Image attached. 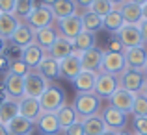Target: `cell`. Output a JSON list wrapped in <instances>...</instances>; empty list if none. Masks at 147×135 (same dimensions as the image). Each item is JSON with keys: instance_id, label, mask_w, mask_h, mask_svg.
Masks as SVG:
<instances>
[{"instance_id": "6da1fadb", "label": "cell", "mask_w": 147, "mask_h": 135, "mask_svg": "<svg viewBox=\"0 0 147 135\" xmlns=\"http://www.w3.org/2000/svg\"><path fill=\"white\" fill-rule=\"evenodd\" d=\"M73 107H75L78 118L84 120V118H90V117H93V115H99L100 98L97 94H93V92H76Z\"/></svg>"}, {"instance_id": "7a4b0ae2", "label": "cell", "mask_w": 147, "mask_h": 135, "mask_svg": "<svg viewBox=\"0 0 147 135\" xmlns=\"http://www.w3.org/2000/svg\"><path fill=\"white\" fill-rule=\"evenodd\" d=\"M65 92L61 87L58 85H49L47 91L39 96V106H41V113H56L58 109L65 106Z\"/></svg>"}, {"instance_id": "3957f363", "label": "cell", "mask_w": 147, "mask_h": 135, "mask_svg": "<svg viewBox=\"0 0 147 135\" xmlns=\"http://www.w3.org/2000/svg\"><path fill=\"white\" fill-rule=\"evenodd\" d=\"M56 21L52 15V9L50 6H34L32 13L26 17V24L34 30H41V28H47V26H52V22Z\"/></svg>"}, {"instance_id": "277c9868", "label": "cell", "mask_w": 147, "mask_h": 135, "mask_svg": "<svg viewBox=\"0 0 147 135\" xmlns=\"http://www.w3.org/2000/svg\"><path fill=\"white\" fill-rule=\"evenodd\" d=\"M119 87V78L114 74H106V72H99L97 80H95V87H93V94H97L100 100L110 98L115 92V89Z\"/></svg>"}, {"instance_id": "5b68a950", "label": "cell", "mask_w": 147, "mask_h": 135, "mask_svg": "<svg viewBox=\"0 0 147 135\" xmlns=\"http://www.w3.org/2000/svg\"><path fill=\"white\" fill-rule=\"evenodd\" d=\"M50 85L49 80L43 78L41 74H37L36 70H30L28 74L24 76V96H30V98H37L47 91V87Z\"/></svg>"}, {"instance_id": "8992f818", "label": "cell", "mask_w": 147, "mask_h": 135, "mask_svg": "<svg viewBox=\"0 0 147 135\" xmlns=\"http://www.w3.org/2000/svg\"><path fill=\"white\" fill-rule=\"evenodd\" d=\"M125 70H127L125 56H123V54H119V52H108V50H104L100 72H106V74H114V76H121Z\"/></svg>"}, {"instance_id": "52a82bcc", "label": "cell", "mask_w": 147, "mask_h": 135, "mask_svg": "<svg viewBox=\"0 0 147 135\" xmlns=\"http://www.w3.org/2000/svg\"><path fill=\"white\" fill-rule=\"evenodd\" d=\"M82 32H84L82 19H80V15H76V13L58 21V33H60L61 37H65V39H69V41H73Z\"/></svg>"}, {"instance_id": "ba28073f", "label": "cell", "mask_w": 147, "mask_h": 135, "mask_svg": "<svg viewBox=\"0 0 147 135\" xmlns=\"http://www.w3.org/2000/svg\"><path fill=\"white\" fill-rule=\"evenodd\" d=\"M119 78V87H123V89H127L129 92H134V94H138V92H142V87H144L145 83V74L142 70H132V68H127L125 72H123L121 76H117Z\"/></svg>"}, {"instance_id": "9c48e42d", "label": "cell", "mask_w": 147, "mask_h": 135, "mask_svg": "<svg viewBox=\"0 0 147 135\" xmlns=\"http://www.w3.org/2000/svg\"><path fill=\"white\" fill-rule=\"evenodd\" d=\"M115 37L119 39L125 48H134V46H142V33H140V26L138 24H123L121 30L115 33Z\"/></svg>"}, {"instance_id": "30bf717a", "label": "cell", "mask_w": 147, "mask_h": 135, "mask_svg": "<svg viewBox=\"0 0 147 135\" xmlns=\"http://www.w3.org/2000/svg\"><path fill=\"white\" fill-rule=\"evenodd\" d=\"M123 56H125V61H127V68L144 72V68L147 65V48L144 45L134 46V48H125Z\"/></svg>"}, {"instance_id": "8fae6325", "label": "cell", "mask_w": 147, "mask_h": 135, "mask_svg": "<svg viewBox=\"0 0 147 135\" xmlns=\"http://www.w3.org/2000/svg\"><path fill=\"white\" fill-rule=\"evenodd\" d=\"M100 117H102V120H104V124H106L108 130H114V132H123V130H125V126H127V115L123 113V111L112 107V106H106V107H104V111H102V115H100Z\"/></svg>"}, {"instance_id": "7c38bea8", "label": "cell", "mask_w": 147, "mask_h": 135, "mask_svg": "<svg viewBox=\"0 0 147 135\" xmlns=\"http://www.w3.org/2000/svg\"><path fill=\"white\" fill-rule=\"evenodd\" d=\"M134 98H136V94H134V92H129L127 89H123V87H117L115 92L108 100H110V106L112 107H115V109L123 111L125 115H129L130 111H132Z\"/></svg>"}, {"instance_id": "4fadbf2b", "label": "cell", "mask_w": 147, "mask_h": 135, "mask_svg": "<svg viewBox=\"0 0 147 135\" xmlns=\"http://www.w3.org/2000/svg\"><path fill=\"white\" fill-rule=\"evenodd\" d=\"M102 54L104 50L100 48H90L86 52L80 54V65H82V70H90V72H100V67H102Z\"/></svg>"}, {"instance_id": "5bb4252c", "label": "cell", "mask_w": 147, "mask_h": 135, "mask_svg": "<svg viewBox=\"0 0 147 135\" xmlns=\"http://www.w3.org/2000/svg\"><path fill=\"white\" fill-rule=\"evenodd\" d=\"M4 91H6L7 98L21 100L22 96H24V78L7 72V74L4 76Z\"/></svg>"}, {"instance_id": "9a60e30c", "label": "cell", "mask_w": 147, "mask_h": 135, "mask_svg": "<svg viewBox=\"0 0 147 135\" xmlns=\"http://www.w3.org/2000/svg\"><path fill=\"white\" fill-rule=\"evenodd\" d=\"M80 72H82L80 54L73 52L69 57H65V59L60 61V76H63V78H67V80H71V82H73Z\"/></svg>"}, {"instance_id": "2e32d148", "label": "cell", "mask_w": 147, "mask_h": 135, "mask_svg": "<svg viewBox=\"0 0 147 135\" xmlns=\"http://www.w3.org/2000/svg\"><path fill=\"white\" fill-rule=\"evenodd\" d=\"M36 128L39 130L41 135H58V133H61L56 113H41L36 120Z\"/></svg>"}, {"instance_id": "e0dca14e", "label": "cell", "mask_w": 147, "mask_h": 135, "mask_svg": "<svg viewBox=\"0 0 147 135\" xmlns=\"http://www.w3.org/2000/svg\"><path fill=\"white\" fill-rule=\"evenodd\" d=\"M19 115L28 120H32L36 124L37 117L41 115V106H39V100L37 98H30V96H22L19 100Z\"/></svg>"}, {"instance_id": "ac0fdd59", "label": "cell", "mask_w": 147, "mask_h": 135, "mask_svg": "<svg viewBox=\"0 0 147 135\" xmlns=\"http://www.w3.org/2000/svg\"><path fill=\"white\" fill-rule=\"evenodd\" d=\"M119 13H121L125 24H140L144 21V15H142V6L130 2V0H125L121 6L117 7Z\"/></svg>"}, {"instance_id": "d6986e66", "label": "cell", "mask_w": 147, "mask_h": 135, "mask_svg": "<svg viewBox=\"0 0 147 135\" xmlns=\"http://www.w3.org/2000/svg\"><path fill=\"white\" fill-rule=\"evenodd\" d=\"M45 54H47V52H45L41 46H37L36 43H32V45L24 46V48H21V59L24 61L32 70H36V67L41 63V59L45 57Z\"/></svg>"}, {"instance_id": "ffe728a7", "label": "cell", "mask_w": 147, "mask_h": 135, "mask_svg": "<svg viewBox=\"0 0 147 135\" xmlns=\"http://www.w3.org/2000/svg\"><path fill=\"white\" fill-rule=\"evenodd\" d=\"M36 72L41 74L43 78L50 80H58L60 78V61H56L54 57H50L49 54H45V57L41 59V63L36 67Z\"/></svg>"}, {"instance_id": "44dd1931", "label": "cell", "mask_w": 147, "mask_h": 135, "mask_svg": "<svg viewBox=\"0 0 147 135\" xmlns=\"http://www.w3.org/2000/svg\"><path fill=\"white\" fill-rule=\"evenodd\" d=\"M73 52H75V50H73V41L65 39V37H61V35H58V39L54 41V45L47 50V54L50 57H54L56 61H61V59H65V57H69Z\"/></svg>"}, {"instance_id": "7402d4cb", "label": "cell", "mask_w": 147, "mask_h": 135, "mask_svg": "<svg viewBox=\"0 0 147 135\" xmlns=\"http://www.w3.org/2000/svg\"><path fill=\"white\" fill-rule=\"evenodd\" d=\"M58 28H54V26H47V28H41V30H34V43L37 46H41V48L47 52L50 46L54 45V41L58 39Z\"/></svg>"}, {"instance_id": "603a6c76", "label": "cell", "mask_w": 147, "mask_h": 135, "mask_svg": "<svg viewBox=\"0 0 147 135\" xmlns=\"http://www.w3.org/2000/svg\"><path fill=\"white\" fill-rule=\"evenodd\" d=\"M11 45L13 46H17V48H24V46H28V45H32L34 43V28H30L28 24H19V28L15 30V33L11 35Z\"/></svg>"}, {"instance_id": "cb8c5ba5", "label": "cell", "mask_w": 147, "mask_h": 135, "mask_svg": "<svg viewBox=\"0 0 147 135\" xmlns=\"http://www.w3.org/2000/svg\"><path fill=\"white\" fill-rule=\"evenodd\" d=\"M19 115V100L4 98L0 100V124L7 126Z\"/></svg>"}, {"instance_id": "d4e9b609", "label": "cell", "mask_w": 147, "mask_h": 135, "mask_svg": "<svg viewBox=\"0 0 147 135\" xmlns=\"http://www.w3.org/2000/svg\"><path fill=\"white\" fill-rule=\"evenodd\" d=\"M95 80H97V72L82 70L75 80H73V85H75L76 92H93Z\"/></svg>"}, {"instance_id": "484cf974", "label": "cell", "mask_w": 147, "mask_h": 135, "mask_svg": "<svg viewBox=\"0 0 147 135\" xmlns=\"http://www.w3.org/2000/svg\"><path fill=\"white\" fill-rule=\"evenodd\" d=\"M19 19L11 13H0V37L6 41L11 39V35L15 33V30L19 28Z\"/></svg>"}, {"instance_id": "4316f807", "label": "cell", "mask_w": 147, "mask_h": 135, "mask_svg": "<svg viewBox=\"0 0 147 135\" xmlns=\"http://www.w3.org/2000/svg\"><path fill=\"white\" fill-rule=\"evenodd\" d=\"M34 126L36 124H34L32 120H28V118L17 115V117L7 124V132H9V135H32Z\"/></svg>"}, {"instance_id": "83f0119b", "label": "cell", "mask_w": 147, "mask_h": 135, "mask_svg": "<svg viewBox=\"0 0 147 135\" xmlns=\"http://www.w3.org/2000/svg\"><path fill=\"white\" fill-rule=\"evenodd\" d=\"M50 9H52L54 19L60 21V19H65V17H69V15L76 13V4H75V0H56V2L50 6Z\"/></svg>"}, {"instance_id": "f1b7e54d", "label": "cell", "mask_w": 147, "mask_h": 135, "mask_svg": "<svg viewBox=\"0 0 147 135\" xmlns=\"http://www.w3.org/2000/svg\"><path fill=\"white\" fill-rule=\"evenodd\" d=\"M56 117H58V124H60V130H61V132H65V130H67L71 124H75L76 120H80L78 115H76V111H75V107H73V106H67V104H65L61 109L56 111Z\"/></svg>"}, {"instance_id": "f546056e", "label": "cell", "mask_w": 147, "mask_h": 135, "mask_svg": "<svg viewBox=\"0 0 147 135\" xmlns=\"http://www.w3.org/2000/svg\"><path fill=\"white\" fill-rule=\"evenodd\" d=\"M97 45V39H95V33H90V32H82L73 39V50L76 54H82L90 48H95Z\"/></svg>"}, {"instance_id": "4dcf8cb0", "label": "cell", "mask_w": 147, "mask_h": 135, "mask_svg": "<svg viewBox=\"0 0 147 135\" xmlns=\"http://www.w3.org/2000/svg\"><path fill=\"white\" fill-rule=\"evenodd\" d=\"M80 19H82V28H84V32L97 33L99 30H102V19H100L99 15H95L93 11L86 9L82 15H80Z\"/></svg>"}, {"instance_id": "1f68e13d", "label": "cell", "mask_w": 147, "mask_h": 135, "mask_svg": "<svg viewBox=\"0 0 147 135\" xmlns=\"http://www.w3.org/2000/svg\"><path fill=\"white\" fill-rule=\"evenodd\" d=\"M82 124H84V133L86 135H100L106 130V124H104L100 115H93L90 118H84Z\"/></svg>"}, {"instance_id": "d6a6232c", "label": "cell", "mask_w": 147, "mask_h": 135, "mask_svg": "<svg viewBox=\"0 0 147 135\" xmlns=\"http://www.w3.org/2000/svg\"><path fill=\"white\" fill-rule=\"evenodd\" d=\"M123 24H125V21H123V17H121L117 7H115L114 11H110V13L102 19V28L108 30V32H112V33H117Z\"/></svg>"}, {"instance_id": "836d02e7", "label": "cell", "mask_w": 147, "mask_h": 135, "mask_svg": "<svg viewBox=\"0 0 147 135\" xmlns=\"http://www.w3.org/2000/svg\"><path fill=\"white\" fill-rule=\"evenodd\" d=\"M34 6H36V4H34V0H15L13 15L17 19H24V21H26V17L32 13Z\"/></svg>"}, {"instance_id": "e575fe53", "label": "cell", "mask_w": 147, "mask_h": 135, "mask_svg": "<svg viewBox=\"0 0 147 135\" xmlns=\"http://www.w3.org/2000/svg\"><path fill=\"white\" fill-rule=\"evenodd\" d=\"M115 6L110 2V0H93V4L90 6V11H93L95 15H99L100 19H104L110 11H114Z\"/></svg>"}, {"instance_id": "d590c367", "label": "cell", "mask_w": 147, "mask_h": 135, "mask_svg": "<svg viewBox=\"0 0 147 135\" xmlns=\"http://www.w3.org/2000/svg\"><path fill=\"white\" fill-rule=\"evenodd\" d=\"M130 113L134 117H147V98L142 92H138L136 98H134V104H132V111Z\"/></svg>"}, {"instance_id": "8d00e7d4", "label": "cell", "mask_w": 147, "mask_h": 135, "mask_svg": "<svg viewBox=\"0 0 147 135\" xmlns=\"http://www.w3.org/2000/svg\"><path fill=\"white\" fill-rule=\"evenodd\" d=\"M30 70H32V68H30L28 65H26L24 61L19 57V59H11V63H9V70H7V72H11V74H17V76H22V78H24V76L28 74Z\"/></svg>"}, {"instance_id": "74e56055", "label": "cell", "mask_w": 147, "mask_h": 135, "mask_svg": "<svg viewBox=\"0 0 147 135\" xmlns=\"http://www.w3.org/2000/svg\"><path fill=\"white\" fill-rule=\"evenodd\" d=\"M134 130L136 133L147 135V117H134Z\"/></svg>"}, {"instance_id": "f35d334b", "label": "cell", "mask_w": 147, "mask_h": 135, "mask_svg": "<svg viewBox=\"0 0 147 135\" xmlns=\"http://www.w3.org/2000/svg\"><path fill=\"white\" fill-rule=\"evenodd\" d=\"M63 133H65V135H86V133H84V124H82V120H76L75 124H71Z\"/></svg>"}, {"instance_id": "ab89813d", "label": "cell", "mask_w": 147, "mask_h": 135, "mask_svg": "<svg viewBox=\"0 0 147 135\" xmlns=\"http://www.w3.org/2000/svg\"><path fill=\"white\" fill-rule=\"evenodd\" d=\"M15 0H0V13H11L13 15Z\"/></svg>"}, {"instance_id": "60d3db41", "label": "cell", "mask_w": 147, "mask_h": 135, "mask_svg": "<svg viewBox=\"0 0 147 135\" xmlns=\"http://www.w3.org/2000/svg\"><path fill=\"white\" fill-rule=\"evenodd\" d=\"M108 52H119V54H123V52H125V46L119 43V39L115 37V39H112L110 43H108Z\"/></svg>"}, {"instance_id": "b9f144b4", "label": "cell", "mask_w": 147, "mask_h": 135, "mask_svg": "<svg viewBox=\"0 0 147 135\" xmlns=\"http://www.w3.org/2000/svg\"><path fill=\"white\" fill-rule=\"evenodd\" d=\"M9 63H11V59L6 56V54H0V72H6L7 74V70H9Z\"/></svg>"}, {"instance_id": "7bdbcfd3", "label": "cell", "mask_w": 147, "mask_h": 135, "mask_svg": "<svg viewBox=\"0 0 147 135\" xmlns=\"http://www.w3.org/2000/svg\"><path fill=\"white\" fill-rule=\"evenodd\" d=\"M140 33H142V41H144V45H147V21H142L140 24Z\"/></svg>"}, {"instance_id": "ee69618b", "label": "cell", "mask_w": 147, "mask_h": 135, "mask_svg": "<svg viewBox=\"0 0 147 135\" xmlns=\"http://www.w3.org/2000/svg\"><path fill=\"white\" fill-rule=\"evenodd\" d=\"M75 4L80 6V7H84V9H90V6L93 4V0H75Z\"/></svg>"}, {"instance_id": "f6af8a7d", "label": "cell", "mask_w": 147, "mask_h": 135, "mask_svg": "<svg viewBox=\"0 0 147 135\" xmlns=\"http://www.w3.org/2000/svg\"><path fill=\"white\" fill-rule=\"evenodd\" d=\"M6 48H7V41L0 37V54H4V52H6Z\"/></svg>"}, {"instance_id": "bcb514c9", "label": "cell", "mask_w": 147, "mask_h": 135, "mask_svg": "<svg viewBox=\"0 0 147 135\" xmlns=\"http://www.w3.org/2000/svg\"><path fill=\"white\" fill-rule=\"evenodd\" d=\"M100 135H119V132H114V130H108V128H106Z\"/></svg>"}, {"instance_id": "7dc6e473", "label": "cell", "mask_w": 147, "mask_h": 135, "mask_svg": "<svg viewBox=\"0 0 147 135\" xmlns=\"http://www.w3.org/2000/svg\"><path fill=\"white\" fill-rule=\"evenodd\" d=\"M0 135H9V132H7V126L0 124Z\"/></svg>"}, {"instance_id": "c3c4849f", "label": "cell", "mask_w": 147, "mask_h": 135, "mask_svg": "<svg viewBox=\"0 0 147 135\" xmlns=\"http://www.w3.org/2000/svg\"><path fill=\"white\" fill-rule=\"evenodd\" d=\"M142 15H144V21H147V2L142 6Z\"/></svg>"}, {"instance_id": "681fc988", "label": "cell", "mask_w": 147, "mask_h": 135, "mask_svg": "<svg viewBox=\"0 0 147 135\" xmlns=\"http://www.w3.org/2000/svg\"><path fill=\"white\" fill-rule=\"evenodd\" d=\"M54 2H56V0H41V4H43V6H52Z\"/></svg>"}, {"instance_id": "f907efd6", "label": "cell", "mask_w": 147, "mask_h": 135, "mask_svg": "<svg viewBox=\"0 0 147 135\" xmlns=\"http://www.w3.org/2000/svg\"><path fill=\"white\" fill-rule=\"evenodd\" d=\"M110 2H112V4H114V6H115V7H119V6H121V4H123V2H125V0H110Z\"/></svg>"}, {"instance_id": "816d5d0a", "label": "cell", "mask_w": 147, "mask_h": 135, "mask_svg": "<svg viewBox=\"0 0 147 135\" xmlns=\"http://www.w3.org/2000/svg\"><path fill=\"white\" fill-rule=\"evenodd\" d=\"M142 94L147 98V80H145V83H144V87H142Z\"/></svg>"}, {"instance_id": "f5cc1de1", "label": "cell", "mask_w": 147, "mask_h": 135, "mask_svg": "<svg viewBox=\"0 0 147 135\" xmlns=\"http://www.w3.org/2000/svg\"><path fill=\"white\" fill-rule=\"evenodd\" d=\"M130 2H134V4H138V6H144V4L147 2V0H130Z\"/></svg>"}, {"instance_id": "db71d44e", "label": "cell", "mask_w": 147, "mask_h": 135, "mask_svg": "<svg viewBox=\"0 0 147 135\" xmlns=\"http://www.w3.org/2000/svg\"><path fill=\"white\" fill-rule=\"evenodd\" d=\"M119 135H132V133H127V132H119Z\"/></svg>"}, {"instance_id": "11a10c76", "label": "cell", "mask_w": 147, "mask_h": 135, "mask_svg": "<svg viewBox=\"0 0 147 135\" xmlns=\"http://www.w3.org/2000/svg\"><path fill=\"white\" fill-rule=\"evenodd\" d=\"M144 74H145V80H147V65H145V68H144Z\"/></svg>"}, {"instance_id": "9f6ffc18", "label": "cell", "mask_w": 147, "mask_h": 135, "mask_svg": "<svg viewBox=\"0 0 147 135\" xmlns=\"http://www.w3.org/2000/svg\"><path fill=\"white\" fill-rule=\"evenodd\" d=\"M134 135H142V133H134Z\"/></svg>"}]
</instances>
